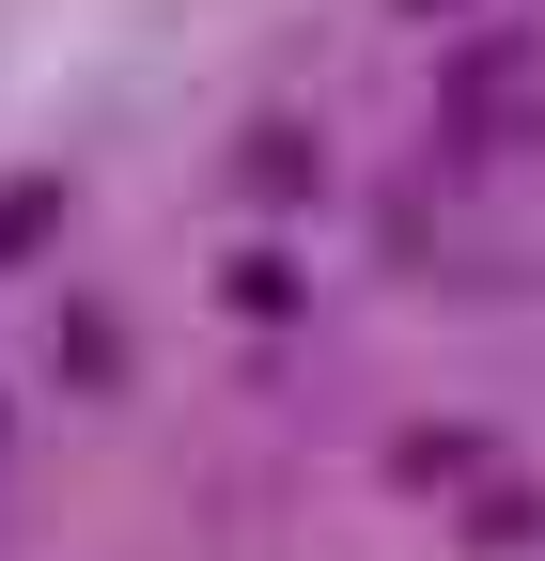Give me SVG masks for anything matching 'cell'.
I'll use <instances>...</instances> for the list:
<instances>
[{
	"instance_id": "cell-8",
	"label": "cell",
	"mask_w": 545,
	"mask_h": 561,
	"mask_svg": "<svg viewBox=\"0 0 545 561\" xmlns=\"http://www.w3.org/2000/svg\"><path fill=\"white\" fill-rule=\"evenodd\" d=\"M0 437H16V421H0Z\"/></svg>"
},
{
	"instance_id": "cell-4",
	"label": "cell",
	"mask_w": 545,
	"mask_h": 561,
	"mask_svg": "<svg viewBox=\"0 0 545 561\" xmlns=\"http://www.w3.org/2000/svg\"><path fill=\"white\" fill-rule=\"evenodd\" d=\"M545 530V483L530 468H484V483H467V546H530Z\"/></svg>"
},
{
	"instance_id": "cell-6",
	"label": "cell",
	"mask_w": 545,
	"mask_h": 561,
	"mask_svg": "<svg viewBox=\"0 0 545 561\" xmlns=\"http://www.w3.org/2000/svg\"><path fill=\"white\" fill-rule=\"evenodd\" d=\"M62 375L109 390V375H125V312H62Z\"/></svg>"
},
{
	"instance_id": "cell-3",
	"label": "cell",
	"mask_w": 545,
	"mask_h": 561,
	"mask_svg": "<svg viewBox=\"0 0 545 561\" xmlns=\"http://www.w3.org/2000/svg\"><path fill=\"white\" fill-rule=\"evenodd\" d=\"M297 172H312V140H297V125H250V140H234V187H250V219H281V203H297Z\"/></svg>"
},
{
	"instance_id": "cell-5",
	"label": "cell",
	"mask_w": 545,
	"mask_h": 561,
	"mask_svg": "<svg viewBox=\"0 0 545 561\" xmlns=\"http://www.w3.org/2000/svg\"><path fill=\"white\" fill-rule=\"evenodd\" d=\"M62 234V172H0V265H32Z\"/></svg>"
},
{
	"instance_id": "cell-7",
	"label": "cell",
	"mask_w": 545,
	"mask_h": 561,
	"mask_svg": "<svg viewBox=\"0 0 545 561\" xmlns=\"http://www.w3.org/2000/svg\"><path fill=\"white\" fill-rule=\"evenodd\" d=\"M405 16H467V0H405Z\"/></svg>"
},
{
	"instance_id": "cell-2",
	"label": "cell",
	"mask_w": 545,
	"mask_h": 561,
	"mask_svg": "<svg viewBox=\"0 0 545 561\" xmlns=\"http://www.w3.org/2000/svg\"><path fill=\"white\" fill-rule=\"evenodd\" d=\"M484 468H499V437H467V421H421V437L390 453V483H421V500H467Z\"/></svg>"
},
{
	"instance_id": "cell-1",
	"label": "cell",
	"mask_w": 545,
	"mask_h": 561,
	"mask_svg": "<svg viewBox=\"0 0 545 561\" xmlns=\"http://www.w3.org/2000/svg\"><path fill=\"white\" fill-rule=\"evenodd\" d=\"M545 62L530 47H467L452 62V94H437V125H452V157H514V140H545Z\"/></svg>"
}]
</instances>
